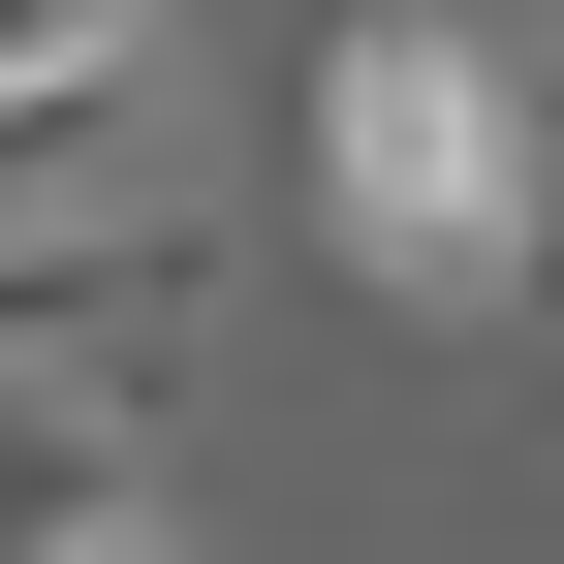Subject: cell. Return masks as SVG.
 Listing matches in <instances>:
<instances>
[{"label":"cell","instance_id":"1","mask_svg":"<svg viewBox=\"0 0 564 564\" xmlns=\"http://www.w3.org/2000/svg\"><path fill=\"white\" fill-rule=\"evenodd\" d=\"M314 251L377 282V314H470V345H502L533 282H564L533 63L470 32V0H377V32H314Z\"/></svg>","mask_w":564,"mask_h":564},{"label":"cell","instance_id":"2","mask_svg":"<svg viewBox=\"0 0 564 564\" xmlns=\"http://www.w3.org/2000/svg\"><path fill=\"white\" fill-rule=\"evenodd\" d=\"M188 345H220V220H188V188L0 220V408H158Z\"/></svg>","mask_w":564,"mask_h":564},{"label":"cell","instance_id":"3","mask_svg":"<svg viewBox=\"0 0 564 564\" xmlns=\"http://www.w3.org/2000/svg\"><path fill=\"white\" fill-rule=\"evenodd\" d=\"M0 564H188L158 440H126V408H0Z\"/></svg>","mask_w":564,"mask_h":564},{"label":"cell","instance_id":"4","mask_svg":"<svg viewBox=\"0 0 564 564\" xmlns=\"http://www.w3.org/2000/svg\"><path fill=\"white\" fill-rule=\"evenodd\" d=\"M470 32H564V0H470Z\"/></svg>","mask_w":564,"mask_h":564}]
</instances>
